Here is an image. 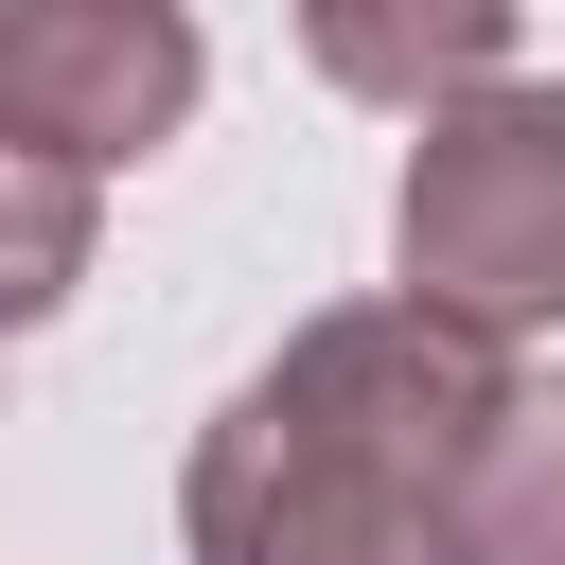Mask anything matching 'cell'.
Returning <instances> with one entry per match:
<instances>
[{"instance_id":"1","label":"cell","mask_w":565,"mask_h":565,"mask_svg":"<svg viewBox=\"0 0 565 565\" xmlns=\"http://www.w3.org/2000/svg\"><path fill=\"white\" fill-rule=\"evenodd\" d=\"M494 424H512L494 335L424 300H335L212 406L177 530L194 565H459V494Z\"/></svg>"},{"instance_id":"2","label":"cell","mask_w":565,"mask_h":565,"mask_svg":"<svg viewBox=\"0 0 565 565\" xmlns=\"http://www.w3.org/2000/svg\"><path fill=\"white\" fill-rule=\"evenodd\" d=\"M388 247H406V300L459 318V335H530V318H565V88L512 71V88L441 106V124L406 141V212H388Z\"/></svg>"},{"instance_id":"3","label":"cell","mask_w":565,"mask_h":565,"mask_svg":"<svg viewBox=\"0 0 565 565\" xmlns=\"http://www.w3.org/2000/svg\"><path fill=\"white\" fill-rule=\"evenodd\" d=\"M194 71L212 53H194L177 0H0V141H35L71 177L177 141L194 124Z\"/></svg>"},{"instance_id":"4","label":"cell","mask_w":565,"mask_h":565,"mask_svg":"<svg viewBox=\"0 0 565 565\" xmlns=\"http://www.w3.org/2000/svg\"><path fill=\"white\" fill-rule=\"evenodd\" d=\"M318 71H335V88H388V106L441 124V106L512 88V18H494V0H441V18H353V0H335V18H318Z\"/></svg>"},{"instance_id":"5","label":"cell","mask_w":565,"mask_h":565,"mask_svg":"<svg viewBox=\"0 0 565 565\" xmlns=\"http://www.w3.org/2000/svg\"><path fill=\"white\" fill-rule=\"evenodd\" d=\"M459 565H565V388H512L459 494Z\"/></svg>"},{"instance_id":"6","label":"cell","mask_w":565,"mask_h":565,"mask_svg":"<svg viewBox=\"0 0 565 565\" xmlns=\"http://www.w3.org/2000/svg\"><path fill=\"white\" fill-rule=\"evenodd\" d=\"M71 282H88V177L35 159V141H0V335L53 318Z\"/></svg>"}]
</instances>
